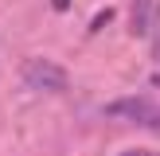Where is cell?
Returning a JSON list of instances; mask_svg holds the SVG:
<instances>
[{"instance_id": "5b68a950", "label": "cell", "mask_w": 160, "mask_h": 156, "mask_svg": "<svg viewBox=\"0 0 160 156\" xmlns=\"http://www.w3.org/2000/svg\"><path fill=\"white\" fill-rule=\"evenodd\" d=\"M121 156H152V152H145V148H133V152H121Z\"/></svg>"}, {"instance_id": "3957f363", "label": "cell", "mask_w": 160, "mask_h": 156, "mask_svg": "<svg viewBox=\"0 0 160 156\" xmlns=\"http://www.w3.org/2000/svg\"><path fill=\"white\" fill-rule=\"evenodd\" d=\"M160 20V0H133V35L148 39Z\"/></svg>"}, {"instance_id": "277c9868", "label": "cell", "mask_w": 160, "mask_h": 156, "mask_svg": "<svg viewBox=\"0 0 160 156\" xmlns=\"http://www.w3.org/2000/svg\"><path fill=\"white\" fill-rule=\"evenodd\" d=\"M51 4L59 8V12H67V8H70V0H51Z\"/></svg>"}, {"instance_id": "6da1fadb", "label": "cell", "mask_w": 160, "mask_h": 156, "mask_svg": "<svg viewBox=\"0 0 160 156\" xmlns=\"http://www.w3.org/2000/svg\"><path fill=\"white\" fill-rule=\"evenodd\" d=\"M23 82L31 86V90H39V94H62L67 90V70L59 66V62H51V59H28L23 62Z\"/></svg>"}, {"instance_id": "7a4b0ae2", "label": "cell", "mask_w": 160, "mask_h": 156, "mask_svg": "<svg viewBox=\"0 0 160 156\" xmlns=\"http://www.w3.org/2000/svg\"><path fill=\"white\" fill-rule=\"evenodd\" d=\"M106 113H113V117H129V121H137V125H145V129L160 133V105H152L148 98H125V101H109V105H106Z\"/></svg>"}]
</instances>
